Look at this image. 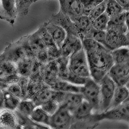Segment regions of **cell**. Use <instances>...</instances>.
Returning a JSON list of instances; mask_svg holds the SVG:
<instances>
[{"mask_svg":"<svg viewBox=\"0 0 129 129\" xmlns=\"http://www.w3.org/2000/svg\"><path fill=\"white\" fill-rule=\"evenodd\" d=\"M88 61L90 77L99 83L107 74L114 64L110 51L104 46L85 50Z\"/></svg>","mask_w":129,"mask_h":129,"instance_id":"obj_1","label":"cell"},{"mask_svg":"<svg viewBox=\"0 0 129 129\" xmlns=\"http://www.w3.org/2000/svg\"><path fill=\"white\" fill-rule=\"evenodd\" d=\"M105 38L110 50L128 47V27L126 24L116 25L109 22Z\"/></svg>","mask_w":129,"mask_h":129,"instance_id":"obj_2","label":"cell"},{"mask_svg":"<svg viewBox=\"0 0 129 129\" xmlns=\"http://www.w3.org/2000/svg\"><path fill=\"white\" fill-rule=\"evenodd\" d=\"M128 100L117 107L110 108L105 112L95 113L91 115L89 118L91 122L93 125L96 123L104 119L113 121H122L128 122L129 119Z\"/></svg>","mask_w":129,"mask_h":129,"instance_id":"obj_3","label":"cell"},{"mask_svg":"<svg viewBox=\"0 0 129 129\" xmlns=\"http://www.w3.org/2000/svg\"><path fill=\"white\" fill-rule=\"evenodd\" d=\"M68 69L71 73L83 78H89V66L83 48L73 53L69 58Z\"/></svg>","mask_w":129,"mask_h":129,"instance_id":"obj_4","label":"cell"},{"mask_svg":"<svg viewBox=\"0 0 129 129\" xmlns=\"http://www.w3.org/2000/svg\"><path fill=\"white\" fill-rule=\"evenodd\" d=\"M80 93L84 100L92 107L93 113H99L100 108V91L99 83L89 77L82 86Z\"/></svg>","mask_w":129,"mask_h":129,"instance_id":"obj_5","label":"cell"},{"mask_svg":"<svg viewBox=\"0 0 129 129\" xmlns=\"http://www.w3.org/2000/svg\"><path fill=\"white\" fill-rule=\"evenodd\" d=\"M99 84L100 91V108L99 112H103L109 108L117 86L108 74L100 80Z\"/></svg>","mask_w":129,"mask_h":129,"instance_id":"obj_6","label":"cell"},{"mask_svg":"<svg viewBox=\"0 0 129 129\" xmlns=\"http://www.w3.org/2000/svg\"><path fill=\"white\" fill-rule=\"evenodd\" d=\"M74 122L73 114L62 106L50 116L49 127L53 128H69Z\"/></svg>","mask_w":129,"mask_h":129,"instance_id":"obj_7","label":"cell"},{"mask_svg":"<svg viewBox=\"0 0 129 129\" xmlns=\"http://www.w3.org/2000/svg\"><path fill=\"white\" fill-rule=\"evenodd\" d=\"M117 86L127 87L129 79V63H114L108 73Z\"/></svg>","mask_w":129,"mask_h":129,"instance_id":"obj_8","label":"cell"},{"mask_svg":"<svg viewBox=\"0 0 129 129\" xmlns=\"http://www.w3.org/2000/svg\"><path fill=\"white\" fill-rule=\"evenodd\" d=\"M26 57L27 56L23 47L21 39L15 43L9 44L0 54V58L15 63Z\"/></svg>","mask_w":129,"mask_h":129,"instance_id":"obj_9","label":"cell"},{"mask_svg":"<svg viewBox=\"0 0 129 129\" xmlns=\"http://www.w3.org/2000/svg\"><path fill=\"white\" fill-rule=\"evenodd\" d=\"M19 0H1L0 19L14 24L18 15Z\"/></svg>","mask_w":129,"mask_h":129,"instance_id":"obj_10","label":"cell"},{"mask_svg":"<svg viewBox=\"0 0 129 129\" xmlns=\"http://www.w3.org/2000/svg\"><path fill=\"white\" fill-rule=\"evenodd\" d=\"M60 11L74 22L79 16L83 15V7L80 0H58Z\"/></svg>","mask_w":129,"mask_h":129,"instance_id":"obj_11","label":"cell"},{"mask_svg":"<svg viewBox=\"0 0 129 129\" xmlns=\"http://www.w3.org/2000/svg\"><path fill=\"white\" fill-rule=\"evenodd\" d=\"M43 25L50 36L52 37L55 44L59 49L66 38V31L61 26L49 20L44 23Z\"/></svg>","mask_w":129,"mask_h":129,"instance_id":"obj_12","label":"cell"},{"mask_svg":"<svg viewBox=\"0 0 129 129\" xmlns=\"http://www.w3.org/2000/svg\"><path fill=\"white\" fill-rule=\"evenodd\" d=\"M49 21L61 26L66 31L67 34L74 35L79 37L74 22L68 15L64 14L61 11H59L56 14L53 15Z\"/></svg>","mask_w":129,"mask_h":129,"instance_id":"obj_13","label":"cell"},{"mask_svg":"<svg viewBox=\"0 0 129 129\" xmlns=\"http://www.w3.org/2000/svg\"><path fill=\"white\" fill-rule=\"evenodd\" d=\"M0 128H18L17 118L14 111L6 109L0 110Z\"/></svg>","mask_w":129,"mask_h":129,"instance_id":"obj_14","label":"cell"},{"mask_svg":"<svg viewBox=\"0 0 129 129\" xmlns=\"http://www.w3.org/2000/svg\"><path fill=\"white\" fill-rule=\"evenodd\" d=\"M93 113L92 106L87 101L83 100L72 113L75 121H82L88 119Z\"/></svg>","mask_w":129,"mask_h":129,"instance_id":"obj_15","label":"cell"},{"mask_svg":"<svg viewBox=\"0 0 129 129\" xmlns=\"http://www.w3.org/2000/svg\"><path fill=\"white\" fill-rule=\"evenodd\" d=\"M78 36L83 40L84 36L92 27L91 21L88 16L82 15L74 21Z\"/></svg>","mask_w":129,"mask_h":129,"instance_id":"obj_16","label":"cell"},{"mask_svg":"<svg viewBox=\"0 0 129 129\" xmlns=\"http://www.w3.org/2000/svg\"><path fill=\"white\" fill-rule=\"evenodd\" d=\"M82 86H78L66 80L59 79L50 85V88L53 90L67 92L80 93Z\"/></svg>","mask_w":129,"mask_h":129,"instance_id":"obj_17","label":"cell"},{"mask_svg":"<svg viewBox=\"0 0 129 129\" xmlns=\"http://www.w3.org/2000/svg\"><path fill=\"white\" fill-rule=\"evenodd\" d=\"M128 96L129 91L127 87L117 86L109 109L120 105L125 101L128 100Z\"/></svg>","mask_w":129,"mask_h":129,"instance_id":"obj_18","label":"cell"},{"mask_svg":"<svg viewBox=\"0 0 129 129\" xmlns=\"http://www.w3.org/2000/svg\"><path fill=\"white\" fill-rule=\"evenodd\" d=\"M29 118L34 122L50 128L49 123L50 116L45 112L40 105L36 106L34 111L31 114Z\"/></svg>","mask_w":129,"mask_h":129,"instance_id":"obj_19","label":"cell"},{"mask_svg":"<svg viewBox=\"0 0 129 129\" xmlns=\"http://www.w3.org/2000/svg\"><path fill=\"white\" fill-rule=\"evenodd\" d=\"M35 58L26 57L16 63L17 74L21 77H29L32 73Z\"/></svg>","mask_w":129,"mask_h":129,"instance_id":"obj_20","label":"cell"},{"mask_svg":"<svg viewBox=\"0 0 129 129\" xmlns=\"http://www.w3.org/2000/svg\"><path fill=\"white\" fill-rule=\"evenodd\" d=\"M114 63H129V50L128 47L116 48L110 51Z\"/></svg>","mask_w":129,"mask_h":129,"instance_id":"obj_21","label":"cell"},{"mask_svg":"<svg viewBox=\"0 0 129 129\" xmlns=\"http://www.w3.org/2000/svg\"><path fill=\"white\" fill-rule=\"evenodd\" d=\"M4 91V109L15 111L21 99L13 95L7 89Z\"/></svg>","mask_w":129,"mask_h":129,"instance_id":"obj_22","label":"cell"},{"mask_svg":"<svg viewBox=\"0 0 129 129\" xmlns=\"http://www.w3.org/2000/svg\"><path fill=\"white\" fill-rule=\"evenodd\" d=\"M36 107V104L31 99H21L15 110L23 116L29 117Z\"/></svg>","mask_w":129,"mask_h":129,"instance_id":"obj_23","label":"cell"},{"mask_svg":"<svg viewBox=\"0 0 129 129\" xmlns=\"http://www.w3.org/2000/svg\"><path fill=\"white\" fill-rule=\"evenodd\" d=\"M84 38H91L93 40L96 41L97 42L100 43V44L104 46L105 48H107L110 51V48L109 46L107 44V41H106V38H105V31H100L97 30V29H94L91 27V29H89V31L87 32V34L85 35Z\"/></svg>","mask_w":129,"mask_h":129,"instance_id":"obj_24","label":"cell"},{"mask_svg":"<svg viewBox=\"0 0 129 129\" xmlns=\"http://www.w3.org/2000/svg\"><path fill=\"white\" fill-rule=\"evenodd\" d=\"M110 18L105 13L99 16L91 22L92 28L97 30L105 31L108 28Z\"/></svg>","mask_w":129,"mask_h":129,"instance_id":"obj_25","label":"cell"},{"mask_svg":"<svg viewBox=\"0 0 129 129\" xmlns=\"http://www.w3.org/2000/svg\"><path fill=\"white\" fill-rule=\"evenodd\" d=\"M64 43L70 47L72 50L73 53L83 48L81 39L74 35L67 34L66 38Z\"/></svg>","mask_w":129,"mask_h":129,"instance_id":"obj_26","label":"cell"},{"mask_svg":"<svg viewBox=\"0 0 129 129\" xmlns=\"http://www.w3.org/2000/svg\"><path fill=\"white\" fill-rule=\"evenodd\" d=\"M125 11L115 0H108L105 13L109 18L113 17Z\"/></svg>","mask_w":129,"mask_h":129,"instance_id":"obj_27","label":"cell"},{"mask_svg":"<svg viewBox=\"0 0 129 129\" xmlns=\"http://www.w3.org/2000/svg\"><path fill=\"white\" fill-rule=\"evenodd\" d=\"M37 32H38L41 40L43 41V43L44 44L47 49L56 46L53 40L52 37L50 36L43 24L37 30Z\"/></svg>","mask_w":129,"mask_h":129,"instance_id":"obj_28","label":"cell"},{"mask_svg":"<svg viewBox=\"0 0 129 129\" xmlns=\"http://www.w3.org/2000/svg\"><path fill=\"white\" fill-rule=\"evenodd\" d=\"M0 69L5 76L17 74L16 63L5 59L0 58Z\"/></svg>","mask_w":129,"mask_h":129,"instance_id":"obj_29","label":"cell"},{"mask_svg":"<svg viewBox=\"0 0 129 129\" xmlns=\"http://www.w3.org/2000/svg\"><path fill=\"white\" fill-rule=\"evenodd\" d=\"M45 112L50 116H52L56 112L59 107V104L53 99H50L40 105Z\"/></svg>","mask_w":129,"mask_h":129,"instance_id":"obj_30","label":"cell"},{"mask_svg":"<svg viewBox=\"0 0 129 129\" xmlns=\"http://www.w3.org/2000/svg\"><path fill=\"white\" fill-rule=\"evenodd\" d=\"M104 0H80L83 7V15L88 16L95 6Z\"/></svg>","mask_w":129,"mask_h":129,"instance_id":"obj_31","label":"cell"},{"mask_svg":"<svg viewBox=\"0 0 129 129\" xmlns=\"http://www.w3.org/2000/svg\"><path fill=\"white\" fill-rule=\"evenodd\" d=\"M107 1L108 0H104L101 3L95 6L93 10L91 11L90 13L89 14L88 17L91 22L101 14H103L104 13H105Z\"/></svg>","mask_w":129,"mask_h":129,"instance_id":"obj_32","label":"cell"},{"mask_svg":"<svg viewBox=\"0 0 129 129\" xmlns=\"http://www.w3.org/2000/svg\"><path fill=\"white\" fill-rule=\"evenodd\" d=\"M31 5L30 0H21L19 3L18 14L26 15L28 13L29 8Z\"/></svg>","mask_w":129,"mask_h":129,"instance_id":"obj_33","label":"cell"},{"mask_svg":"<svg viewBox=\"0 0 129 129\" xmlns=\"http://www.w3.org/2000/svg\"><path fill=\"white\" fill-rule=\"evenodd\" d=\"M6 89L8 91L10 92L11 93H12L13 95L18 97V98H19V99H23L22 89L18 83L9 85Z\"/></svg>","mask_w":129,"mask_h":129,"instance_id":"obj_34","label":"cell"},{"mask_svg":"<svg viewBox=\"0 0 129 129\" xmlns=\"http://www.w3.org/2000/svg\"><path fill=\"white\" fill-rule=\"evenodd\" d=\"M125 11H128L129 0H115Z\"/></svg>","mask_w":129,"mask_h":129,"instance_id":"obj_35","label":"cell"},{"mask_svg":"<svg viewBox=\"0 0 129 129\" xmlns=\"http://www.w3.org/2000/svg\"><path fill=\"white\" fill-rule=\"evenodd\" d=\"M4 109V91L0 88V110Z\"/></svg>","mask_w":129,"mask_h":129,"instance_id":"obj_36","label":"cell"},{"mask_svg":"<svg viewBox=\"0 0 129 129\" xmlns=\"http://www.w3.org/2000/svg\"><path fill=\"white\" fill-rule=\"evenodd\" d=\"M5 77V74L3 73V71H2L1 69H0V77Z\"/></svg>","mask_w":129,"mask_h":129,"instance_id":"obj_37","label":"cell"},{"mask_svg":"<svg viewBox=\"0 0 129 129\" xmlns=\"http://www.w3.org/2000/svg\"><path fill=\"white\" fill-rule=\"evenodd\" d=\"M40 1V0H30V2H31V4H32L34 3V2H37V1Z\"/></svg>","mask_w":129,"mask_h":129,"instance_id":"obj_38","label":"cell"},{"mask_svg":"<svg viewBox=\"0 0 129 129\" xmlns=\"http://www.w3.org/2000/svg\"><path fill=\"white\" fill-rule=\"evenodd\" d=\"M0 9H1V0H0Z\"/></svg>","mask_w":129,"mask_h":129,"instance_id":"obj_39","label":"cell"},{"mask_svg":"<svg viewBox=\"0 0 129 129\" xmlns=\"http://www.w3.org/2000/svg\"><path fill=\"white\" fill-rule=\"evenodd\" d=\"M20 1H21V0H19V2H20Z\"/></svg>","mask_w":129,"mask_h":129,"instance_id":"obj_40","label":"cell"}]
</instances>
